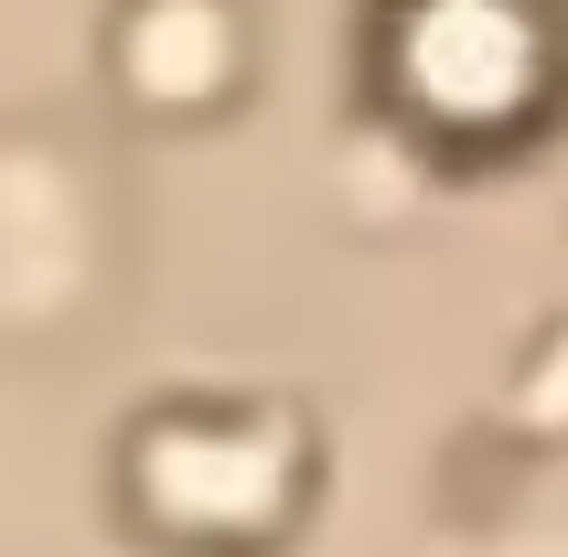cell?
<instances>
[{"label":"cell","instance_id":"obj_1","mask_svg":"<svg viewBox=\"0 0 568 557\" xmlns=\"http://www.w3.org/2000/svg\"><path fill=\"white\" fill-rule=\"evenodd\" d=\"M376 97L429 151H515L568 108V0H386Z\"/></svg>","mask_w":568,"mask_h":557}]
</instances>
